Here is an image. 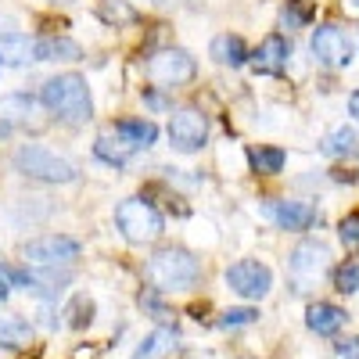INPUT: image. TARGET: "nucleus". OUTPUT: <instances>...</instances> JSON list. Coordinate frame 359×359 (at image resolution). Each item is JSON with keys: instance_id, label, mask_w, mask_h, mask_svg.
<instances>
[{"instance_id": "f257e3e1", "label": "nucleus", "mask_w": 359, "mask_h": 359, "mask_svg": "<svg viewBox=\"0 0 359 359\" xmlns=\"http://www.w3.org/2000/svg\"><path fill=\"white\" fill-rule=\"evenodd\" d=\"M40 101L50 115H57L62 123H86L94 115V101H90V86L83 76L76 72H62V76H50L40 90Z\"/></svg>"}, {"instance_id": "f03ea898", "label": "nucleus", "mask_w": 359, "mask_h": 359, "mask_svg": "<svg viewBox=\"0 0 359 359\" xmlns=\"http://www.w3.org/2000/svg\"><path fill=\"white\" fill-rule=\"evenodd\" d=\"M147 280L158 291H191L201 280V262L187 248H158L147 262Z\"/></svg>"}, {"instance_id": "7ed1b4c3", "label": "nucleus", "mask_w": 359, "mask_h": 359, "mask_svg": "<svg viewBox=\"0 0 359 359\" xmlns=\"http://www.w3.org/2000/svg\"><path fill=\"white\" fill-rule=\"evenodd\" d=\"M15 169L29 180H43V184H72L76 180V165L43 144H22L15 151Z\"/></svg>"}, {"instance_id": "20e7f679", "label": "nucleus", "mask_w": 359, "mask_h": 359, "mask_svg": "<svg viewBox=\"0 0 359 359\" xmlns=\"http://www.w3.org/2000/svg\"><path fill=\"white\" fill-rule=\"evenodd\" d=\"M115 226L130 245H147L162 237V216L147 198H126L115 208Z\"/></svg>"}, {"instance_id": "39448f33", "label": "nucleus", "mask_w": 359, "mask_h": 359, "mask_svg": "<svg viewBox=\"0 0 359 359\" xmlns=\"http://www.w3.org/2000/svg\"><path fill=\"white\" fill-rule=\"evenodd\" d=\"M327 266H331V252H327V245H320V241H302V245L291 252V259H287L291 287H294L298 294L313 291V287L323 280Z\"/></svg>"}, {"instance_id": "423d86ee", "label": "nucleus", "mask_w": 359, "mask_h": 359, "mask_svg": "<svg viewBox=\"0 0 359 359\" xmlns=\"http://www.w3.org/2000/svg\"><path fill=\"white\" fill-rule=\"evenodd\" d=\"M22 255L36 269H57V266L69 269L79 259V241L76 237H65V233H43V237H33L22 248Z\"/></svg>"}, {"instance_id": "0eeeda50", "label": "nucleus", "mask_w": 359, "mask_h": 359, "mask_svg": "<svg viewBox=\"0 0 359 359\" xmlns=\"http://www.w3.org/2000/svg\"><path fill=\"white\" fill-rule=\"evenodd\" d=\"M144 72H147V79L158 83L162 90H172V86L191 83V79H194V72H198V65H194V57H191L187 50H180V47H165V50H158V54L147 57Z\"/></svg>"}, {"instance_id": "6e6552de", "label": "nucleus", "mask_w": 359, "mask_h": 359, "mask_svg": "<svg viewBox=\"0 0 359 359\" xmlns=\"http://www.w3.org/2000/svg\"><path fill=\"white\" fill-rule=\"evenodd\" d=\"M205 140H208V118L198 108L172 111V118H169V144L176 147V151L194 155V151L205 147Z\"/></svg>"}, {"instance_id": "1a4fd4ad", "label": "nucleus", "mask_w": 359, "mask_h": 359, "mask_svg": "<svg viewBox=\"0 0 359 359\" xmlns=\"http://www.w3.org/2000/svg\"><path fill=\"white\" fill-rule=\"evenodd\" d=\"M226 284L233 294L241 298H266L269 287H273V273H269L266 262H255V259H241L226 269Z\"/></svg>"}, {"instance_id": "9d476101", "label": "nucleus", "mask_w": 359, "mask_h": 359, "mask_svg": "<svg viewBox=\"0 0 359 359\" xmlns=\"http://www.w3.org/2000/svg\"><path fill=\"white\" fill-rule=\"evenodd\" d=\"M313 57L320 65H327V69H341V65H348V57H352V43H348V36L341 33L338 25H320L313 33Z\"/></svg>"}, {"instance_id": "9b49d317", "label": "nucleus", "mask_w": 359, "mask_h": 359, "mask_svg": "<svg viewBox=\"0 0 359 359\" xmlns=\"http://www.w3.org/2000/svg\"><path fill=\"white\" fill-rule=\"evenodd\" d=\"M266 216L280 230H309L320 219L316 208L306 205V201H266Z\"/></svg>"}, {"instance_id": "f8f14e48", "label": "nucleus", "mask_w": 359, "mask_h": 359, "mask_svg": "<svg viewBox=\"0 0 359 359\" xmlns=\"http://www.w3.org/2000/svg\"><path fill=\"white\" fill-rule=\"evenodd\" d=\"M287 57H291V43H287V36L269 33V36L259 43V50L252 54V65H255V72H269V76H277V72H284V69H287Z\"/></svg>"}, {"instance_id": "ddd939ff", "label": "nucleus", "mask_w": 359, "mask_h": 359, "mask_svg": "<svg viewBox=\"0 0 359 359\" xmlns=\"http://www.w3.org/2000/svg\"><path fill=\"white\" fill-rule=\"evenodd\" d=\"M43 108L36 97L29 94H11V97H0V118H8V123H18V126H33L40 130L43 126Z\"/></svg>"}, {"instance_id": "4468645a", "label": "nucleus", "mask_w": 359, "mask_h": 359, "mask_svg": "<svg viewBox=\"0 0 359 359\" xmlns=\"http://www.w3.org/2000/svg\"><path fill=\"white\" fill-rule=\"evenodd\" d=\"M33 57L36 62H79L83 47L69 36H40L33 43Z\"/></svg>"}, {"instance_id": "2eb2a0df", "label": "nucleus", "mask_w": 359, "mask_h": 359, "mask_svg": "<svg viewBox=\"0 0 359 359\" xmlns=\"http://www.w3.org/2000/svg\"><path fill=\"white\" fill-rule=\"evenodd\" d=\"M115 137H123L133 151H140V147H151L158 140V126L151 118H123V123H115Z\"/></svg>"}, {"instance_id": "dca6fc26", "label": "nucleus", "mask_w": 359, "mask_h": 359, "mask_svg": "<svg viewBox=\"0 0 359 359\" xmlns=\"http://www.w3.org/2000/svg\"><path fill=\"white\" fill-rule=\"evenodd\" d=\"M208 54H212L219 65H230V69H237V65H245V62H248V47H245V40H241V36H233V33H219V36L212 40V47H208Z\"/></svg>"}, {"instance_id": "f3484780", "label": "nucleus", "mask_w": 359, "mask_h": 359, "mask_svg": "<svg viewBox=\"0 0 359 359\" xmlns=\"http://www.w3.org/2000/svg\"><path fill=\"white\" fill-rule=\"evenodd\" d=\"M306 323H309V331H316V334H334L338 327L345 323V309H338L331 302H316V306H309Z\"/></svg>"}, {"instance_id": "a211bd4d", "label": "nucleus", "mask_w": 359, "mask_h": 359, "mask_svg": "<svg viewBox=\"0 0 359 359\" xmlns=\"http://www.w3.org/2000/svg\"><path fill=\"white\" fill-rule=\"evenodd\" d=\"M172 348H176V331H169V327H155V331L140 341L133 359H165Z\"/></svg>"}, {"instance_id": "6ab92c4d", "label": "nucleus", "mask_w": 359, "mask_h": 359, "mask_svg": "<svg viewBox=\"0 0 359 359\" xmlns=\"http://www.w3.org/2000/svg\"><path fill=\"white\" fill-rule=\"evenodd\" d=\"M94 151H97V158H104L111 165H126V158L133 155V147L123 137H115V133H101L97 144H94Z\"/></svg>"}, {"instance_id": "aec40b11", "label": "nucleus", "mask_w": 359, "mask_h": 359, "mask_svg": "<svg viewBox=\"0 0 359 359\" xmlns=\"http://www.w3.org/2000/svg\"><path fill=\"white\" fill-rule=\"evenodd\" d=\"M97 18L104 22V25H130V22H137V11H133V4L130 0H97Z\"/></svg>"}, {"instance_id": "412c9836", "label": "nucleus", "mask_w": 359, "mask_h": 359, "mask_svg": "<svg viewBox=\"0 0 359 359\" xmlns=\"http://www.w3.org/2000/svg\"><path fill=\"white\" fill-rule=\"evenodd\" d=\"M248 162H252V169L259 176H277L284 169V151H280V147H252Z\"/></svg>"}, {"instance_id": "4be33fe9", "label": "nucleus", "mask_w": 359, "mask_h": 359, "mask_svg": "<svg viewBox=\"0 0 359 359\" xmlns=\"http://www.w3.org/2000/svg\"><path fill=\"white\" fill-rule=\"evenodd\" d=\"M29 323L22 320V316H15V313H0V345H25L29 341Z\"/></svg>"}, {"instance_id": "5701e85b", "label": "nucleus", "mask_w": 359, "mask_h": 359, "mask_svg": "<svg viewBox=\"0 0 359 359\" xmlns=\"http://www.w3.org/2000/svg\"><path fill=\"white\" fill-rule=\"evenodd\" d=\"M320 151H323V155H331V158L355 151V130H348V126H338L334 133H327V137H323Z\"/></svg>"}, {"instance_id": "b1692460", "label": "nucleus", "mask_w": 359, "mask_h": 359, "mask_svg": "<svg viewBox=\"0 0 359 359\" xmlns=\"http://www.w3.org/2000/svg\"><path fill=\"white\" fill-rule=\"evenodd\" d=\"M29 54H33V43H29L25 36H18V33H11V36L0 40V62L22 65V62H29Z\"/></svg>"}, {"instance_id": "393cba45", "label": "nucleus", "mask_w": 359, "mask_h": 359, "mask_svg": "<svg viewBox=\"0 0 359 359\" xmlns=\"http://www.w3.org/2000/svg\"><path fill=\"white\" fill-rule=\"evenodd\" d=\"M334 284L341 294H355L359 291V259H348L338 273H334Z\"/></svg>"}, {"instance_id": "a878e982", "label": "nucleus", "mask_w": 359, "mask_h": 359, "mask_svg": "<svg viewBox=\"0 0 359 359\" xmlns=\"http://www.w3.org/2000/svg\"><path fill=\"white\" fill-rule=\"evenodd\" d=\"M309 15H313L309 8H298L294 0H287V8L280 11V25H284V29H302V25L309 22Z\"/></svg>"}, {"instance_id": "bb28decb", "label": "nucleus", "mask_w": 359, "mask_h": 359, "mask_svg": "<svg viewBox=\"0 0 359 359\" xmlns=\"http://www.w3.org/2000/svg\"><path fill=\"white\" fill-rule=\"evenodd\" d=\"M338 233H341V241H345L348 248H355V252H359V212L345 216V219H341V226H338Z\"/></svg>"}, {"instance_id": "cd10ccee", "label": "nucleus", "mask_w": 359, "mask_h": 359, "mask_svg": "<svg viewBox=\"0 0 359 359\" xmlns=\"http://www.w3.org/2000/svg\"><path fill=\"white\" fill-rule=\"evenodd\" d=\"M90 313H94L90 298H83V294H79L76 302H72V309H69V316H72L69 323H72V327H86V323H90Z\"/></svg>"}, {"instance_id": "c85d7f7f", "label": "nucleus", "mask_w": 359, "mask_h": 359, "mask_svg": "<svg viewBox=\"0 0 359 359\" xmlns=\"http://www.w3.org/2000/svg\"><path fill=\"white\" fill-rule=\"evenodd\" d=\"M255 309H226L223 313V327H245V323H255Z\"/></svg>"}, {"instance_id": "c756f323", "label": "nucleus", "mask_w": 359, "mask_h": 359, "mask_svg": "<svg viewBox=\"0 0 359 359\" xmlns=\"http://www.w3.org/2000/svg\"><path fill=\"white\" fill-rule=\"evenodd\" d=\"M338 355H341V359H359V338L338 341Z\"/></svg>"}, {"instance_id": "7c9ffc66", "label": "nucleus", "mask_w": 359, "mask_h": 359, "mask_svg": "<svg viewBox=\"0 0 359 359\" xmlns=\"http://www.w3.org/2000/svg\"><path fill=\"white\" fill-rule=\"evenodd\" d=\"M11 33H18L15 18H4V15H0V40H4V36H11Z\"/></svg>"}, {"instance_id": "2f4dec72", "label": "nucleus", "mask_w": 359, "mask_h": 359, "mask_svg": "<svg viewBox=\"0 0 359 359\" xmlns=\"http://www.w3.org/2000/svg\"><path fill=\"white\" fill-rule=\"evenodd\" d=\"M348 111L355 115V123H359V90H352V97H348Z\"/></svg>"}, {"instance_id": "473e14b6", "label": "nucleus", "mask_w": 359, "mask_h": 359, "mask_svg": "<svg viewBox=\"0 0 359 359\" xmlns=\"http://www.w3.org/2000/svg\"><path fill=\"white\" fill-rule=\"evenodd\" d=\"M8 284H11V277L4 273V266H0V298H4V294H8Z\"/></svg>"}, {"instance_id": "72a5a7b5", "label": "nucleus", "mask_w": 359, "mask_h": 359, "mask_svg": "<svg viewBox=\"0 0 359 359\" xmlns=\"http://www.w3.org/2000/svg\"><path fill=\"white\" fill-rule=\"evenodd\" d=\"M147 104H151V108H165V101L158 94H147Z\"/></svg>"}, {"instance_id": "f704fd0d", "label": "nucleus", "mask_w": 359, "mask_h": 359, "mask_svg": "<svg viewBox=\"0 0 359 359\" xmlns=\"http://www.w3.org/2000/svg\"><path fill=\"white\" fill-rule=\"evenodd\" d=\"M50 4H72V0H50Z\"/></svg>"}, {"instance_id": "c9c22d12", "label": "nucleus", "mask_w": 359, "mask_h": 359, "mask_svg": "<svg viewBox=\"0 0 359 359\" xmlns=\"http://www.w3.org/2000/svg\"><path fill=\"white\" fill-rule=\"evenodd\" d=\"M348 4H352V8H355V11H359V0H348Z\"/></svg>"}, {"instance_id": "e433bc0d", "label": "nucleus", "mask_w": 359, "mask_h": 359, "mask_svg": "<svg viewBox=\"0 0 359 359\" xmlns=\"http://www.w3.org/2000/svg\"><path fill=\"white\" fill-rule=\"evenodd\" d=\"M0 65H4V62H0Z\"/></svg>"}]
</instances>
